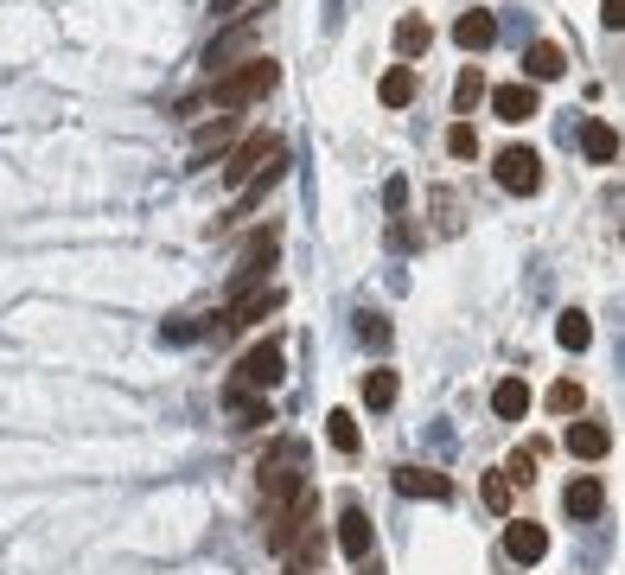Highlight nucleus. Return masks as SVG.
<instances>
[{
  "label": "nucleus",
  "mask_w": 625,
  "mask_h": 575,
  "mask_svg": "<svg viewBox=\"0 0 625 575\" xmlns=\"http://www.w3.org/2000/svg\"><path fill=\"white\" fill-rule=\"evenodd\" d=\"M256 493H262V505H288V498H300L306 493V441H275L268 455H262V467H256Z\"/></svg>",
  "instance_id": "obj_1"
},
{
  "label": "nucleus",
  "mask_w": 625,
  "mask_h": 575,
  "mask_svg": "<svg viewBox=\"0 0 625 575\" xmlns=\"http://www.w3.org/2000/svg\"><path fill=\"white\" fill-rule=\"evenodd\" d=\"M275 83H281L275 58H243V65L218 71V83H211V103H218V110H230V115H243L250 103L275 96Z\"/></svg>",
  "instance_id": "obj_2"
},
{
  "label": "nucleus",
  "mask_w": 625,
  "mask_h": 575,
  "mask_svg": "<svg viewBox=\"0 0 625 575\" xmlns=\"http://www.w3.org/2000/svg\"><path fill=\"white\" fill-rule=\"evenodd\" d=\"M281 378H288V345H281V340H262V345H250V352L236 358V378H230V383H243V390L268 396Z\"/></svg>",
  "instance_id": "obj_3"
},
{
  "label": "nucleus",
  "mask_w": 625,
  "mask_h": 575,
  "mask_svg": "<svg viewBox=\"0 0 625 575\" xmlns=\"http://www.w3.org/2000/svg\"><path fill=\"white\" fill-rule=\"evenodd\" d=\"M275 256H281V237H275V230H256V237H250V250H243V263H236V275H230V301H236V295H256V288H268V268H275Z\"/></svg>",
  "instance_id": "obj_4"
},
{
  "label": "nucleus",
  "mask_w": 625,
  "mask_h": 575,
  "mask_svg": "<svg viewBox=\"0 0 625 575\" xmlns=\"http://www.w3.org/2000/svg\"><path fill=\"white\" fill-rule=\"evenodd\" d=\"M268 153H281V135H275V128H256V135H243L236 148L223 153V186L243 192V186H250V173H256Z\"/></svg>",
  "instance_id": "obj_5"
},
{
  "label": "nucleus",
  "mask_w": 625,
  "mask_h": 575,
  "mask_svg": "<svg viewBox=\"0 0 625 575\" xmlns=\"http://www.w3.org/2000/svg\"><path fill=\"white\" fill-rule=\"evenodd\" d=\"M491 180L511 198H530V192H543V160H536V148H505L491 160Z\"/></svg>",
  "instance_id": "obj_6"
},
{
  "label": "nucleus",
  "mask_w": 625,
  "mask_h": 575,
  "mask_svg": "<svg viewBox=\"0 0 625 575\" xmlns=\"http://www.w3.org/2000/svg\"><path fill=\"white\" fill-rule=\"evenodd\" d=\"M281 307H288V288H275V281H268V288H256V295H236L230 313H223V326H230V333H243V326H256V320L281 313Z\"/></svg>",
  "instance_id": "obj_7"
},
{
  "label": "nucleus",
  "mask_w": 625,
  "mask_h": 575,
  "mask_svg": "<svg viewBox=\"0 0 625 575\" xmlns=\"http://www.w3.org/2000/svg\"><path fill=\"white\" fill-rule=\"evenodd\" d=\"M505 556L523 563V570L543 563V556H549V531H543L536 518H511V525H505Z\"/></svg>",
  "instance_id": "obj_8"
},
{
  "label": "nucleus",
  "mask_w": 625,
  "mask_h": 575,
  "mask_svg": "<svg viewBox=\"0 0 625 575\" xmlns=\"http://www.w3.org/2000/svg\"><path fill=\"white\" fill-rule=\"evenodd\" d=\"M236 128H243V115H230V110L211 115V122H198V128H192V160L205 166L211 153H223L230 141H236Z\"/></svg>",
  "instance_id": "obj_9"
},
{
  "label": "nucleus",
  "mask_w": 625,
  "mask_h": 575,
  "mask_svg": "<svg viewBox=\"0 0 625 575\" xmlns=\"http://www.w3.org/2000/svg\"><path fill=\"white\" fill-rule=\"evenodd\" d=\"M281 180H288V148H281V153H268L256 173H250V186H243V198H236V218H250V211H256L262 198L281 186Z\"/></svg>",
  "instance_id": "obj_10"
},
{
  "label": "nucleus",
  "mask_w": 625,
  "mask_h": 575,
  "mask_svg": "<svg viewBox=\"0 0 625 575\" xmlns=\"http://www.w3.org/2000/svg\"><path fill=\"white\" fill-rule=\"evenodd\" d=\"M568 71V51L555 45V38H536V45H523V83L536 90V83H555V77Z\"/></svg>",
  "instance_id": "obj_11"
},
{
  "label": "nucleus",
  "mask_w": 625,
  "mask_h": 575,
  "mask_svg": "<svg viewBox=\"0 0 625 575\" xmlns=\"http://www.w3.org/2000/svg\"><path fill=\"white\" fill-rule=\"evenodd\" d=\"M313 525H320V498H313V493H300L294 505H288V511L275 518V531H268V550H288V543H294L300 531H313Z\"/></svg>",
  "instance_id": "obj_12"
},
{
  "label": "nucleus",
  "mask_w": 625,
  "mask_h": 575,
  "mask_svg": "<svg viewBox=\"0 0 625 575\" xmlns=\"http://www.w3.org/2000/svg\"><path fill=\"white\" fill-rule=\"evenodd\" d=\"M390 486H396L403 498H441V505L453 498V480H447V473H428V467H396Z\"/></svg>",
  "instance_id": "obj_13"
},
{
  "label": "nucleus",
  "mask_w": 625,
  "mask_h": 575,
  "mask_svg": "<svg viewBox=\"0 0 625 575\" xmlns=\"http://www.w3.org/2000/svg\"><path fill=\"white\" fill-rule=\"evenodd\" d=\"M320 563H326V531H320V525H313V531H300L294 543L281 550V570H288V575H313Z\"/></svg>",
  "instance_id": "obj_14"
},
{
  "label": "nucleus",
  "mask_w": 625,
  "mask_h": 575,
  "mask_svg": "<svg viewBox=\"0 0 625 575\" xmlns=\"http://www.w3.org/2000/svg\"><path fill=\"white\" fill-rule=\"evenodd\" d=\"M256 45V20H243V26H230V33H218L211 45H205V65L211 71H230V58H243Z\"/></svg>",
  "instance_id": "obj_15"
},
{
  "label": "nucleus",
  "mask_w": 625,
  "mask_h": 575,
  "mask_svg": "<svg viewBox=\"0 0 625 575\" xmlns=\"http://www.w3.org/2000/svg\"><path fill=\"white\" fill-rule=\"evenodd\" d=\"M223 410H230L236 428H262V422H268V396L243 390V383H223Z\"/></svg>",
  "instance_id": "obj_16"
},
{
  "label": "nucleus",
  "mask_w": 625,
  "mask_h": 575,
  "mask_svg": "<svg viewBox=\"0 0 625 575\" xmlns=\"http://www.w3.org/2000/svg\"><path fill=\"white\" fill-rule=\"evenodd\" d=\"M370 543H377V537H370V518L358 505H345V511H338V550L358 556V563H370Z\"/></svg>",
  "instance_id": "obj_17"
},
{
  "label": "nucleus",
  "mask_w": 625,
  "mask_h": 575,
  "mask_svg": "<svg viewBox=\"0 0 625 575\" xmlns=\"http://www.w3.org/2000/svg\"><path fill=\"white\" fill-rule=\"evenodd\" d=\"M491 115H498V122H530V115H536V90H530V83H498V90H491Z\"/></svg>",
  "instance_id": "obj_18"
},
{
  "label": "nucleus",
  "mask_w": 625,
  "mask_h": 575,
  "mask_svg": "<svg viewBox=\"0 0 625 575\" xmlns=\"http://www.w3.org/2000/svg\"><path fill=\"white\" fill-rule=\"evenodd\" d=\"M568 448H575L581 460H600L606 448H613V428H606L600 416H581L575 428H568Z\"/></svg>",
  "instance_id": "obj_19"
},
{
  "label": "nucleus",
  "mask_w": 625,
  "mask_h": 575,
  "mask_svg": "<svg viewBox=\"0 0 625 575\" xmlns=\"http://www.w3.org/2000/svg\"><path fill=\"white\" fill-rule=\"evenodd\" d=\"M581 153H588L593 166H613V160H620V135H613V122H581Z\"/></svg>",
  "instance_id": "obj_20"
},
{
  "label": "nucleus",
  "mask_w": 625,
  "mask_h": 575,
  "mask_svg": "<svg viewBox=\"0 0 625 575\" xmlns=\"http://www.w3.org/2000/svg\"><path fill=\"white\" fill-rule=\"evenodd\" d=\"M491 38H498V20H491V13H460V20H453V45H460V51H485Z\"/></svg>",
  "instance_id": "obj_21"
},
{
  "label": "nucleus",
  "mask_w": 625,
  "mask_h": 575,
  "mask_svg": "<svg viewBox=\"0 0 625 575\" xmlns=\"http://www.w3.org/2000/svg\"><path fill=\"white\" fill-rule=\"evenodd\" d=\"M491 410L505 422H523L530 416V383L523 378H498V390H491Z\"/></svg>",
  "instance_id": "obj_22"
},
{
  "label": "nucleus",
  "mask_w": 625,
  "mask_h": 575,
  "mask_svg": "<svg viewBox=\"0 0 625 575\" xmlns=\"http://www.w3.org/2000/svg\"><path fill=\"white\" fill-rule=\"evenodd\" d=\"M543 455H549L543 441H523V448L505 460V486H530V480H536V467H543Z\"/></svg>",
  "instance_id": "obj_23"
},
{
  "label": "nucleus",
  "mask_w": 625,
  "mask_h": 575,
  "mask_svg": "<svg viewBox=\"0 0 625 575\" xmlns=\"http://www.w3.org/2000/svg\"><path fill=\"white\" fill-rule=\"evenodd\" d=\"M562 505H568V518H600L606 493H600V480H575V486L562 493Z\"/></svg>",
  "instance_id": "obj_24"
},
{
  "label": "nucleus",
  "mask_w": 625,
  "mask_h": 575,
  "mask_svg": "<svg viewBox=\"0 0 625 575\" xmlns=\"http://www.w3.org/2000/svg\"><path fill=\"white\" fill-rule=\"evenodd\" d=\"M377 96H383L390 110L415 103V71H408V65H390V71H383V83H377Z\"/></svg>",
  "instance_id": "obj_25"
},
{
  "label": "nucleus",
  "mask_w": 625,
  "mask_h": 575,
  "mask_svg": "<svg viewBox=\"0 0 625 575\" xmlns=\"http://www.w3.org/2000/svg\"><path fill=\"white\" fill-rule=\"evenodd\" d=\"M555 340L568 345V352H588V340H593V320L581 313V307H568V313L555 320Z\"/></svg>",
  "instance_id": "obj_26"
},
{
  "label": "nucleus",
  "mask_w": 625,
  "mask_h": 575,
  "mask_svg": "<svg viewBox=\"0 0 625 575\" xmlns=\"http://www.w3.org/2000/svg\"><path fill=\"white\" fill-rule=\"evenodd\" d=\"M326 441L338 448V455H358V448H364V435H358L351 410H332V416H326Z\"/></svg>",
  "instance_id": "obj_27"
},
{
  "label": "nucleus",
  "mask_w": 625,
  "mask_h": 575,
  "mask_svg": "<svg viewBox=\"0 0 625 575\" xmlns=\"http://www.w3.org/2000/svg\"><path fill=\"white\" fill-rule=\"evenodd\" d=\"M396 390H403V383H396V371H390V365L364 371V403H370V410H390V403H396Z\"/></svg>",
  "instance_id": "obj_28"
},
{
  "label": "nucleus",
  "mask_w": 625,
  "mask_h": 575,
  "mask_svg": "<svg viewBox=\"0 0 625 575\" xmlns=\"http://www.w3.org/2000/svg\"><path fill=\"white\" fill-rule=\"evenodd\" d=\"M428 38H435V26H428L421 13H408L403 26H396V51H403V58H421V51H428Z\"/></svg>",
  "instance_id": "obj_29"
},
{
  "label": "nucleus",
  "mask_w": 625,
  "mask_h": 575,
  "mask_svg": "<svg viewBox=\"0 0 625 575\" xmlns=\"http://www.w3.org/2000/svg\"><path fill=\"white\" fill-rule=\"evenodd\" d=\"M549 410H555V416H581V410H588V390H581L575 378L549 383Z\"/></svg>",
  "instance_id": "obj_30"
},
{
  "label": "nucleus",
  "mask_w": 625,
  "mask_h": 575,
  "mask_svg": "<svg viewBox=\"0 0 625 575\" xmlns=\"http://www.w3.org/2000/svg\"><path fill=\"white\" fill-rule=\"evenodd\" d=\"M478 96H485V71H478V65H466V71H460V83H453V110L466 115Z\"/></svg>",
  "instance_id": "obj_31"
},
{
  "label": "nucleus",
  "mask_w": 625,
  "mask_h": 575,
  "mask_svg": "<svg viewBox=\"0 0 625 575\" xmlns=\"http://www.w3.org/2000/svg\"><path fill=\"white\" fill-rule=\"evenodd\" d=\"M447 153H453V160H473L478 153V128L473 122H453V128H447Z\"/></svg>",
  "instance_id": "obj_32"
},
{
  "label": "nucleus",
  "mask_w": 625,
  "mask_h": 575,
  "mask_svg": "<svg viewBox=\"0 0 625 575\" xmlns=\"http://www.w3.org/2000/svg\"><path fill=\"white\" fill-rule=\"evenodd\" d=\"M358 340H364L370 352H383V345H390V320H383V313H358Z\"/></svg>",
  "instance_id": "obj_33"
},
{
  "label": "nucleus",
  "mask_w": 625,
  "mask_h": 575,
  "mask_svg": "<svg viewBox=\"0 0 625 575\" xmlns=\"http://www.w3.org/2000/svg\"><path fill=\"white\" fill-rule=\"evenodd\" d=\"M478 493H485V505H491V511H505V505H511V486H505V473H485V486H478Z\"/></svg>",
  "instance_id": "obj_34"
},
{
  "label": "nucleus",
  "mask_w": 625,
  "mask_h": 575,
  "mask_svg": "<svg viewBox=\"0 0 625 575\" xmlns=\"http://www.w3.org/2000/svg\"><path fill=\"white\" fill-rule=\"evenodd\" d=\"M198 333H205L198 320H166V333H160V340H166V345H192Z\"/></svg>",
  "instance_id": "obj_35"
},
{
  "label": "nucleus",
  "mask_w": 625,
  "mask_h": 575,
  "mask_svg": "<svg viewBox=\"0 0 625 575\" xmlns=\"http://www.w3.org/2000/svg\"><path fill=\"white\" fill-rule=\"evenodd\" d=\"M600 20H606V26L620 33V26H625V0H600Z\"/></svg>",
  "instance_id": "obj_36"
},
{
  "label": "nucleus",
  "mask_w": 625,
  "mask_h": 575,
  "mask_svg": "<svg viewBox=\"0 0 625 575\" xmlns=\"http://www.w3.org/2000/svg\"><path fill=\"white\" fill-rule=\"evenodd\" d=\"M243 7H250V0H211V13H218V20H236Z\"/></svg>",
  "instance_id": "obj_37"
}]
</instances>
